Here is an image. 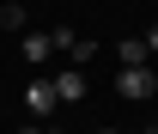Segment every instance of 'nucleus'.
I'll use <instances>...</instances> for the list:
<instances>
[{"label":"nucleus","mask_w":158,"mask_h":134,"mask_svg":"<svg viewBox=\"0 0 158 134\" xmlns=\"http://www.w3.org/2000/svg\"><path fill=\"white\" fill-rule=\"evenodd\" d=\"M55 79H31V85H24V110L31 116H55Z\"/></svg>","instance_id":"1"},{"label":"nucleus","mask_w":158,"mask_h":134,"mask_svg":"<svg viewBox=\"0 0 158 134\" xmlns=\"http://www.w3.org/2000/svg\"><path fill=\"white\" fill-rule=\"evenodd\" d=\"M122 97H152V67H122Z\"/></svg>","instance_id":"2"},{"label":"nucleus","mask_w":158,"mask_h":134,"mask_svg":"<svg viewBox=\"0 0 158 134\" xmlns=\"http://www.w3.org/2000/svg\"><path fill=\"white\" fill-rule=\"evenodd\" d=\"M19 49H24V61H49L55 55V31H24Z\"/></svg>","instance_id":"3"},{"label":"nucleus","mask_w":158,"mask_h":134,"mask_svg":"<svg viewBox=\"0 0 158 134\" xmlns=\"http://www.w3.org/2000/svg\"><path fill=\"white\" fill-rule=\"evenodd\" d=\"M55 97L61 104H79V97H85V67H67V73L55 79Z\"/></svg>","instance_id":"4"},{"label":"nucleus","mask_w":158,"mask_h":134,"mask_svg":"<svg viewBox=\"0 0 158 134\" xmlns=\"http://www.w3.org/2000/svg\"><path fill=\"white\" fill-rule=\"evenodd\" d=\"M116 61H122V67H146V61H152V49H146V37H128V43L116 49Z\"/></svg>","instance_id":"5"},{"label":"nucleus","mask_w":158,"mask_h":134,"mask_svg":"<svg viewBox=\"0 0 158 134\" xmlns=\"http://www.w3.org/2000/svg\"><path fill=\"white\" fill-rule=\"evenodd\" d=\"M0 24L6 31H24V6H0Z\"/></svg>","instance_id":"6"},{"label":"nucleus","mask_w":158,"mask_h":134,"mask_svg":"<svg viewBox=\"0 0 158 134\" xmlns=\"http://www.w3.org/2000/svg\"><path fill=\"white\" fill-rule=\"evenodd\" d=\"M146 49H152V55H158V24H152V31H146Z\"/></svg>","instance_id":"7"},{"label":"nucleus","mask_w":158,"mask_h":134,"mask_svg":"<svg viewBox=\"0 0 158 134\" xmlns=\"http://www.w3.org/2000/svg\"><path fill=\"white\" fill-rule=\"evenodd\" d=\"M152 92H158V67H152Z\"/></svg>","instance_id":"8"},{"label":"nucleus","mask_w":158,"mask_h":134,"mask_svg":"<svg viewBox=\"0 0 158 134\" xmlns=\"http://www.w3.org/2000/svg\"><path fill=\"white\" fill-rule=\"evenodd\" d=\"M43 134H55V128H43Z\"/></svg>","instance_id":"9"},{"label":"nucleus","mask_w":158,"mask_h":134,"mask_svg":"<svg viewBox=\"0 0 158 134\" xmlns=\"http://www.w3.org/2000/svg\"><path fill=\"white\" fill-rule=\"evenodd\" d=\"M110 134H116V128H110Z\"/></svg>","instance_id":"10"},{"label":"nucleus","mask_w":158,"mask_h":134,"mask_svg":"<svg viewBox=\"0 0 158 134\" xmlns=\"http://www.w3.org/2000/svg\"><path fill=\"white\" fill-rule=\"evenodd\" d=\"M146 134H152V128H146Z\"/></svg>","instance_id":"11"},{"label":"nucleus","mask_w":158,"mask_h":134,"mask_svg":"<svg viewBox=\"0 0 158 134\" xmlns=\"http://www.w3.org/2000/svg\"><path fill=\"white\" fill-rule=\"evenodd\" d=\"M152 134H158V128H152Z\"/></svg>","instance_id":"12"}]
</instances>
